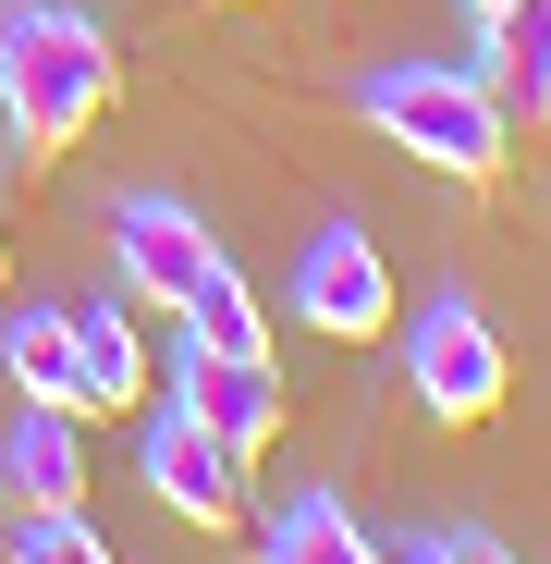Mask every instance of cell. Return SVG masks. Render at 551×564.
I'll return each instance as SVG.
<instances>
[{"mask_svg": "<svg viewBox=\"0 0 551 564\" xmlns=\"http://www.w3.org/2000/svg\"><path fill=\"white\" fill-rule=\"evenodd\" d=\"M111 99H123V62H111V37L74 0H13L0 13V123H13L25 160L86 148L111 123Z\"/></svg>", "mask_w": 551, "mask_h": 564, "instance_id": "cell-1", "label": "cell"}, {"mask_svg": "<svg viewBox=\"0 0 551 564\" xmlns=\"http://www.w3.org/2000/svg\"><path fill=\"white\" fill-rule=\"evenodd\" d=\"M355 111L381 123L405 160H429L441 184H466V197H491V184L515 172V111L491 99V74H453V62H367Z\"/></svg>", "mask_w": 551, "mask_h": 564, "instance_id": "cell-2", "label": "cell"}, {"mask_svg": "<svg viewBox=\"0 0 551 564\" xmlns=\"http://www.w3.org/2000/svg\"><path fill=\"white\" fill-rule=\"evenodd\" d=\"M405 381H417V405H429L441 430H491V417H503V393H515V356H503V332L478 319V295H466V282H441V295L417 307Z\"/></svg>", "mask_w": 551, "mask_h": 564, "instance_id": "cell-3", "label": "cell"}, {"mask_svg": "<svg viewBox=\"0 0 551 564\" xmlns=\"http://www.w3.org/2000/svg\"><path fill=\"white\" fill-rule=\"evenodd\" d=\"M135 479H147L184 528H245V454H233L209 417H184V405H147V430H135Z\"/></svg>", "mask_w": 551, "mask_h": 564, "instance_id": "cell-4", "label": "cell"}, {"mask_svg": "<svg viewBox=\"0 0 551 564\" xmlns=\"http://www.w3.org/2000/svg\"><path fill=\"white\" fill-rule=\"evenodd\" d=\"M295 307H307V332H331V344H381V332H393V258L367 246V221H319V234H307Z\"/></svg>", "mask_w": 551, "mask_h": 564, "instance_id": "cell-5", "label": "cell"}, {"mask_svg": "<svg viewBox=\"0 0 551 564\" xmlns=\"http://www.w3.org/2000/svg\"><path fill=\"white\" fill-rule=\"evenodd\" d=\"M172 405L209 417V430L257 466L269 442H283V356H269V344H257V356H233V344H184V356H172Z\"/></svg>", "mask_w": 551, "mask_h": 564, "instance_id": "cell-6", "label": "cell"}, {"mask_svg": "<svg viewBox=\"0 0 551 564\" xmlns=\"http://www.w3.org/2000/svg\"><path fill=\"white\" fill-rule=\"evenodd\" d=\"M111 258H123V282H135L147 307H184V295L221 270V234L184 209V197H159V184H147V197L111 209Z\"/></svg>", "mask_w": 551, "mask_h": 564, "instance_id": "cell-7", "label": "cell"}, {"mask_svg": "<svg viewBox=\"0 0 551 564\" xmlns=\"http://www.w3.org/2000/svg\"><path fill=\"white\" fill-rule=\"evenodd\" d=\"M62 332H74V417H135L147 405V344L111 295H62Z\"/></svg>", "mask_w": 551, "mask_h": 564, "instance_id": "cell-8", "label": "cell"}, {"mask_svg": "<svg viewBox=\"0 0 551 564\" xmlns=\"http://www.w3.org/2000/svg\"><path fill=\"white\" fill-rule=\"evenodd\" d=\"M0 491L13 503H86V417L25 405L13 430H0Z\"/></svg>", "mask_w": 551, "mask_h": 564, "instance_id": "cell-9", "label": "cell"}, {"mask_svg": "<svg viewBox=\"0 0 551 564\" xmlns=\"http://www.w3.org/2000/svg\"><path fill=\"white\" fill-rule=\"evenodd\" d=\"M478 37H491V99L515 123H551V0H515V13L478 25Z\"/></svg>", "mask_w": 551, "mask_h": 564, "instance_id": "cell-10", "label": "cell"}, {"mask_svg": "<svg viewBox=\"0 0 551 564\" xmlns=\"http://www.w3.org/2000/svg\"><path fill=\"white\" fill-rule=\"evenodd\" d=\"M257 564H393V552L343 516V491H295L283 516H269V552Z\"/></svg>", "mask_w": 551, "mask_h": 564, "instance_id": "cell-11", "label": "cell"}, {"mask_svg": "<svg viewBox=\"0 0 551 564\" xmlns=\"http://www.w3.org/2000/svg\"><path fill=\"white\" fill-rule=\"evenodd\" d=\"M0 381H13L25 405L74 417V332H62V307H13L0 319Z\"/></svg>", "mask_w": 551, "mask_h": 564, "instance_id": "cell-12", "label": "cell"}, {"mask_svg": "<svg viewBox=\"0 0 551 564\" xmlns=\"http://www.w3.org/2000/svg\"><path fill=\"white\" fill-rule=\"evenodd\" d=\"M172 319H184V344H233V356H257V344H269V319H257V295H245V270H233V258H221V270H209Z\"/></svg>", "mask_w": 551, "mask_h": 564, "instance_id": "cell-13", "label": "cell"}, {"mask_svg": "<svg viewBox=\"0 0 551 564\" xmlns=\"http://www.w3.org/2000/svg\"><path fill=\"white\" fill-rule=\"evenodd\" d=\"M13 564H123V552L86 528L74 503H25V516H13Z\"/></svg>", "mask_w": 551, "mask_h": 564, "instance_id": "cell-14", "label": "cell"}, {"mask_svg": "<svg viewBox=\"0 0 551 564\" xmlns=\"http://www.w3.org/2000/svg\"><path fill=\"white\" fill-rule=\"evenodd\" d=\"M441 552H453V564H515V552H503L491 528H441Z\"/></svg>", "mask_w": 551, "mask_h": 564, "instance_id": "cell-15", "label": "cell"}, {"mask_svg": "<svg viewBox=\"0 0 551 564\" xmlns=\"http://www.w3.org/2000/svg\"><path fill=\"white\" fill-rule=\"evenodd\" d=\"M393 564H453V552H441V528H429V540H405V552H393Z\"/></svg>", "mask_w": 551, "mask_h": 564, "instance_id": "cell-16", "label": "cell"}, {"mask_svg": "<svg viewBox=\"0 0 551 564\" xmlns=\"http://www.w3.org/2000/svg\"><path fill=\"white\" fill-rule=\"evenodd\" d=\"M503 13H515V0H466V25H503Z\"/></svg>", "mask_w": 551, "mask_h": 564, "instance_id": "cell-17", "label": "cell"}, {"mask_svg": "<svg viewBox=\"0 0 551 564\" xmlns=\"http://www.w3.org/2000/svg\"><path fill=\"white\" fill-rule=\"evenodd\" d=\"M0 282H13V234H0Z\"/></svg>", "mask_w": 551, "mask_h": 564, "instance_id": "cell-18", "label": "cell"}, {"mask_svg": "<svg viewBox=\"0 0 551 564\" xmlns=\"http://www.w3.org/2000/svg\"><path fill=\"white\" fill-rule=\"evenodd\" d=\"M221 13H269V0H221Z\"/></svg>", "mask_w": 551, "mask_h": 564, "instance_id": "cell-19", "label": "cell"}]
</instances>
